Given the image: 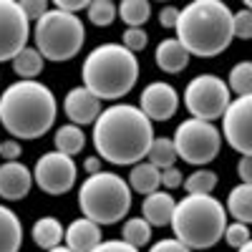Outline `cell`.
<instances>
[{
    "label": "cell",
    "mask_w": 252,
    "mask_h": 252,
    "mask_svg": "<svg viewBox=\"0 0 252 252\" xmlns=\"http://www.w3.org/2000/svg\"><path fill=\"white\" fill-rule=\"evenodd\" d=\"M154 139V124L134 103H111L94 124L96 157L114 166H134L144 161Z\"/></svg>",
    "instance_id": "6da1fadb"
},
{
    "label": "cell",
    "mask_w": 252,
    "mask_h": 252,
    "mask_svg": "<svg viewBox=\"0 0 252 252\" xmlns=\"http://www.w3.org/2000/svg\"><path fill=\"white\" fill-rule=\"evenodd\" d=\"M58 103L53 91L40 81H15L0 96V124L18 141H33L51 131Z\"/></svg>",
    "instance_id": "7a4b0ae2"
},
{
    "label": "cell",
    "mask_w": 252,
    "mask_h": 252,
    "mask_svg": "<svg viewBox=\"0 0 252 252\" xmlns=\"http://www.w3.org/2000/svg\"><path fill=\"white\" fill-rule=\"evenodd\" d=\"M232 10L222 0H192L179 10L174 38L187 48L189 56L217 58L235 40Z\"/></svg>",
    "instance_id": "3957f363"
},
{
    "label": "cell",
    "mask_w": 252,
    "mask_h": 252,
    "mask_svg": "<svg viewBox=\"0 0 252 252\" xmlns=\"http://www.w3.org/2000/svg\"><path fill=\"white\" fill-rule=\"evenodd\" d=\"M81 78L96 98L116 101L131 94L139 81V61L121 43H101L89 51L81 66Z\"/></svg>",
    "instance_id": "277c9868"
},
{
    "label": "cell",
    "mask_w": 252,
    "mask_h": 252,
    "mask_svg": "<svg viewBox=\"0 0 252 252\" xmlns=\"http://www.w3.org/2000/svg\"><path fill=\"white\" fill-rule=\"evenodd\" d=\"M227 209L212 194H187L177 202L172 229L174 237L189 250H209L224 237Z\"/></svg>",
    "instance_id": "5b68a950"
},
{
    "label": "cell",
    "mask_w": 252,
    "mask_h": 252,
    "mask_svg": "<svg viewBox=\"0 0 252 252\" xmlns=\"http://www.w3.org/2000/svg\"><path fill=\"white\" fill-rule=\"evenodd\" d=\"M131 197L134 192L124 177H119L116 172H98L81 182L78 209L83 217L96 222L98 227L119 224L129 215L131 202H134Z\"/></svg>",
    "instance_id": "8992f818"
},
{
    "label": "cell",
    "mask_w": 252,
    "mask_h": 252,
    "mask_svg": "<svg viewBox=\"0 0 252 252\" xmlns=\"http://www.w3.org/2000/svg\"><path fill=\"white\" fill-rule=\"evenodd\" d=\"M33 40L35 51L46 61L63 63L81 53L83 43H86V26L78 15L51 8L43 18L33 23Z\"/></svg>",
    "instance_id": "52a82bcc"
},
{
    "label": "cell",
    "mask_w": 252,
    "mask_h": 252,
    "mask_svg": "<svg viewBox=\"0 0 252 252\" xmlns=\"http://www.w3.org/2000/svg\"><path fill=\"white\" fill-rule=\"evenodd\" d=\"M172 141L177 146L179 159L199 169V166H207L209 161H215L220 157L222 131L217 129L215 124L189 116L174 129Z\"/></svg>",
    "instance_id": "ba28073f"
},
{
    "label": "cell",
    "mask_w": 252,
    "mask_h": 252,
    "mask_svg": "<svg viewBox=\"0 0 252 252\" xmlns=\"http://www.w3.org/2000/svg\"><path fill=\"white\" fill-rule=\"evenodd\" d=\"M184 106L192 114V119L202 121H217L224 116L229 101H232V91H229L227 81L215 73H199L187 83L184 89Z\"/></svg>",
    "instance_id": "9c48e42d"
},
{
    "label": "cell",
    "mask_w": 252,
    "mask_h": 252,
    "mask_svg": "<svg viewBox=\"0 0 252 252\" xmlns=\"http://www.w3.org/2000/svg\"><path fill=\"white\" fill-rule=\"evenodd\" d=\"M76 179H78V166L73 161V157H66L61 152H46L40 154L35 166H33V182L40 192L46 194H53V197H61L71 192L76 187Z\"/></svg>",
    "instance_id": "30bf717a"
},
{
    "label": "cell",
    "mask_w": 252,
    "mask_h": 252,
    "mask_svg": "<svg viewBox=\"0 0 252 252\" xmlns=\"http://www.w3.org/2000/svg\"><path fill=\"white\" fill-rule=\"evenodd\" d=\"M31 20L18 0H0V63L13 61L23 48H28Z\"/></svg>",
    "instance_id": "8fae6325"
},
{
    "label": "cell",
    "mask_w": 252,
    "mask_h": 252,
    "mask_svg": "<svg viewBox=\"0 0 252 252\" xmlns=\"http://www.w3.org/2000/svg\"><path fill=\"white\" fill-rule=\"evenodd\" d=\"M222 141L237 154L252 157V96H235L222 116Z\"/></svg>",
    "instance_id": "7c38bea8"
},
{
    "label": "cell",
    "mask_w": 252,
    "mask_h": 252,
    "mask_svg": "<svg viewBox=\"0 0 252 252\" xmlns=\"http://www.w3.org/2000/svg\"><path fill=\"white\" fill-rule=\"evenodd\" d=\"M139 109L146 114L152 124L154 121H169L179 109V94L172 83L166 81H152L146 83L139 96Z\"/></svg>",
    "instance_id": "4fadbf2b"
},
{
    "label": "cell",
    "mask_w": 252,
    "mask_h": 252,
    "mask_svg": "<svg viewBox=\"0 0 252 252\" xmlns=\"http://www.w3.org/2000/svg\"><path fill=\"white\" fill-rule=\"evenodd\" d=\"M63 111H66L68 121L76 126H94L103 109H101V98H96L86 86H76L63 98Z\"/></svg>",
    "instance_id": "5bb4252c"
},
{
    "label": "cell",
    "mask_w": 252,
    "mask_h": 252,
    "mask_svg": "<svg viewBox=\"0 0 252 252\" xmlns=\"http://www.w3.org/2000/svg\"><path fill=\"white\" fill-rule=\"evenodd\" d=\"M33 169L23 161H3L0 164V199L5 202H18L26 199L33 189Z\"/></svg>",
    "instance_id": "9a60e30c"
},
{
    "label": "cell",
    "mask_w": 252,
    "mask_h": 252,
    "mask_svg": "<svg viewBox=\"0 0 252 252\" xmlns=\"http://www.w3.org/2000/svg\"><path fill=\"white\" fill-rule=\"evenodd\" d=\"M66 247L73 250V252H94L101 242H103V235H101V227L86 217H78L73 220L68 227H66Z\"/></svg>",
    "instance_id": "2e32d148"
},
{
    "label": "cell",
    "mask_w": 252,
    "mask_h": 252,
    "mask_svg": "<svg viewBox=\"0 0 252 252\" xmlns=\"http://www.w3.org/2000/svg\"><path fill=\"white\" fill-rule=\"evenodd\" d=\"M174 209H177V199L172 197V192L159 189V192L144 197V202H141V217L149 222L152 227H166V224H172Z\"/></svg>",
    "instance_id": "e0dca14e"
},
{
    "label": "cell",
    "mask_w": 252,
    "mask_h": 252,
    "mask_svg": "<svg viewBox=\"0 0 252 252\" xmlns=\"http://www.w3.org/2000/svg\"><path fill=\"white\" fill-rule=\"evenodd\" d=\"M189 58H192V56L187 53V48L179 43L177 38H164V40H159V46H157V51H154V61H157L159 71L169 73V76L182 73V71L189 66Z\"/></svg>",
    "instance_id": "ac0fdd59"
},
{
    "label": "cell",
    "mask_w": 252,
    "mask_h": 252,
    "mask_svg": "<svg viewBox=\"0 0 252 252\" xmlns=\"http://www.w3.org/2000/svg\"><path fill=\"white\" fill-rule=\"evenodd\" d=\"M126 182H129L131 192H136L141 197H149V194L159 192V187H161V172L157 169L154 164H149V161L144 159V161H139V164L131 166V172H129V177H126Z\"/></svg>",
    "instance_id": "d6986e66"
},
{
    "label": "cell",
    "mask_w": 252,
    "mask_h": 252,
    "mask_svg": "<svg viewBox=\"0 0 252 252\" xmlns=\"http://www.w3.org/2000/svg\"><path fill=\"white\" fill-rule=\"evenodd\" d=\"M23 224L10 207L0 204V252H20Z\"/></svg>",
    "instance_id": "ffe728a7"
},
{
    "label": "cell",
    "mask_w": 252,
    "mask_h": 252,
    "mask_svg": "<svg viewBox=\"0 0 252 252\" xmlns=\"http://www.w3.org/2000/svg\"><path fill=\"white\" fill-rule=\"evenodd\" d=\"M227 215L232 217L235 222H242V224H252V184H237L229 189L227 194Z\"/></svg>",
    "instance_id": "44dd1931"
},
{
    "label": "cell",
    "mask_w": 252,
    "mask_h": 252,
    "mask_svg": "<svg viewBox=\"0 0 252 252\" xmlns=\"http://www.w3.org/2000/svg\"><path fill=\"white\" fill-rule=\"evenodd\" d=\"M31 237L33 242L40 247V250H53L63 242V237H66V227L61 224V220L56 217H40L33 222V229H31Z\"/></svg>",
    "instance_id": "7402d4cb"
},
{
    "label": "cell",
    "mask_w": 252,
    "mask_h": 252,
    "mask_svg": "<svg viewBox=\"0 0 252 252\" xmlns=\"http://www.w3.org/2000/svg\"><path fill=\"white\" fill-rule=\"evenodd\" d=\"M53 144H56V152L66 154V157H76V154L83 152V146H86V134H83V129L76 124H63L56 129Z\"/></svg>",
    "instance_id": "603a6c76"
},
{
    "label": "cell",
    "mask_w": 252,
    "mask_h": 252,
    "mask_svg": "<svg viewBox=\"0 0 252 252\" xmlns=\"http://www.w3.org/2000/svg\"><path fill=\"white\" fill-rule=\"evenodd\" d=\"M13 71L15 76H20V81H35V76H40V71H43V63L46 58L40 56L35 48H23L13 61Z\"/></svg>",
    "instance_id": "cb8c5ba5"
},
{
    "label": "cell",
    "mask_w": 252,
    "mask_h": 252,
    "mask_svg": "<svg viewBox=\"0 0 252 252\" xmlns=\"http://www.w3.org/2000/svg\"><path fill=\"white\" fill-rule=\"evenodd\" d=\"M177 159H179V154H177V146H174L172 136H157L152 141L149 154H146V161L154 164L159 172L169 169V166H177Z\"/></svg>",
    "instance_id": "d4e9b609"
},
{
    "label": "cell",
    "mask_w": 252,
    "mask_h": 252,
    "mask_svg": "<svg viewBox=\"0 0 252 252\" xmlns=\"http://www.w3.org/2000/svg\"><path fill=\"white\" fill-rule=\"evenodd\" d=\"M152 229L154 227L146 222L144 217H129V220L121 224V240L126 245L141 250V247H146V245L152 242Z\"/></svg>",
    "instance_id": "484cf974"
},
{
    "label": "cell",
    "mask_w": 252,
    "mask_h": 252,
    "mask_svg": "<svg viewBox=\"0 0 252 252\" xmlns=\"http://www.w3.org/2000/svg\"><path fill=\"white\" fill-rule=\"evenodd\" d=\"M119 18L126 23V28H141L152 18V3L149 0H121Z\"/></svg>",
    "instance_id": "4316f807"
},
{
    "label": "cell",
    "mask_w": 252,
    "mask_h": 252,
    "mask_svg": "<svg viewBox=\"0 0 252 252\" xmlns=\"http://www.w3.org/2000/svg\"><path fill=\"white\" fill-rule=\"evenodd\" d=\"M227 86L235 96H252V61H240L229 68Z\"/></svg>",
    "instance_id": "83f0119b"
},
{
    "label": "cell",
    "mask_w": 252,
    "mask_h": 252,
    "mask_svg": "<svg viewBox=\"0 0 252 252\" xmlns=\"http://www.w3.org/2000/svg\"><path fill=\"white\" fill-rule=\"evenodd\" d=\"M217 182H220L217 179V172L199 166V169H194L192 174L184 179V189H187V194H212Z\"/></svg>",
    "instance_id": "f1b7e54d"
},
{
    "label": "cell",
    "mask_w": 252,
    "mask_h": 252,
    "mask_svg": "<svg viewBox=\"0 0 252 252\" xmlns=\"http://www.w3.org/2000/svg\"><path fill=\"white\" fill-rule=\"evenodd\" d=\"M89 23L96 28H109L114 20L119 18V5L114 0H94L89 3Z\"/></svg>",
    "instance_id": "f546056e"
},
{
    "label": "cell",
    "mask_w": 252,
    "mask_h": 252,
    "mask_svg": "<svg viewBox=\"0 0 252 252\" xmlns=\"http://www.w3.org/2000/svg\"><path fill=\"white\" fill-rule=\"evenodd\" d=\"M232 250H240L245 247L250 240H252V232H250V224H242V222H232L224 227V237H222Z\"/></svg>",
    "instance_id": "4dcf8cb0"
},
{
    "label": "cell",
    "mask_w": 252,
    "mask_h": 252,
    "mask_svg": "<svg viewBox=\"0 0 252 252\" xmlns=\"http://www.w3.org/2000/svg\"><path fill=\"white\" fill-rule=\"evenodd\" d=\"M121 46L129 48L136 56V53H141L146 46H149V33H146L144 28H126L121 33Z\"/></svg>",
    "instance_id": "1f68e13d"
},
{
    "label": "cell",
    "mask_w": 252,
    "mask_h": 252,
    "mask_svg": "<svg viewBox=\"0 0 252 252\" xmlns=\"http://www.w3.org/2000/svg\"><path fill=\"white\" fill-rule=\"evenodd\" d=\"M232 33L240 40H250L252 38V10L242 8L232 15Z\"/></svg>",
    "instance_id": "d6a6232c"
},
{
    "label": "cell",
    "mask_w": 252,
    "mask_h": 252,
    "mask_svg": "<svg viewBox=\"0 0 252 252\" xmlns=\"http://www.w3.org/2000/svg\"><path fill=\"white\" fill-rule=\"evenodd\" d=\"M20 8H23V13L28 15V20H33V23L51 10V5L46 3V0H20Z\"/></svg>",
    "instance_id": "836d02e7"
},
{
    "label": "cell",
    "mask_w": 252,
    "mask_h": 252,
    "mask_svg": "<svg viewBox=\"0 0 252 252\" xmlns=\"http://www.w3.org/2000/svg\"><path fill=\"white\" fill-rule=\"evenodd\" d=\"M161 187L166 189V192L184 187V174H182L179 166H169V169H161Z\"/></svg>",
    "instance_id": "e575fe53"
},
{
    "label": "cell",
    "mask_w": 252,
    "mask_h": 252,
    "mask_svg": "<svg viewBox=\"0 0 252 252\" xmlns=\"http://www.w3.org/2000/svg\"><path fill=\"white\" fill-rule=\"evenodd\" d=\"M20 154H23V146L18 139H5L0 144V159L3 161H20Z\"/></svg>",
    "instance_id": "d590c367"
},
{
    "label": "cell",
    "mask_w": 252,
    "mask_h": 252,
    "mask_svg": "<svg viewBox=\"0 0 252 252\" xmlns=\"http://www.w3.org/2000/svg\"><path fill=\"white\" fill-rule=\"evenodd\" d=\"M149 252H192V250H189L187 245H182L177 237H164V240L154 242L149 247Z\"/></svg>",
    "instance_id": "8d00e7d4"
},
{
    "label": "cell",
    "mask_w": 252,
    "mask_h": 252,
    "mask_svg": "<svg viewBox=\"0 0 252 252\" xmlns=\"http://www.w3.org/2000/svg\"><path fill=\"white\" fill-rule=\"evenodd\" d=\"M94 252H141V250H136V247H131V245H126L124 240H103Z\"/></svg>",
    "instance_id": "74e56055"
},
{
    "label": "cell",
    "mask_w": 252,
    "mask_h": 252,
    "mask_svg": "<svg viewBox=\"0 0 252 252\" xmlns=\"http://www.w3.org/2000/svg\"><path fill=\"white\" fill-rule=\"evenodd\" d=\"M53 8L76 15V13H81V10H89V0H56Z\"/></svg>",
    "instance_id": "f35d334b"
},
{
    "label": "cell",
    "mask_w": 252,
    "mask_h": 252,
    "mask_svg": "<svg viewBox=\"0 0 252 252\" xmlns=\"http://www.w3.org/2000/svg\"><path fill=\"white\" fill-rule=\"evenodd\" d=\"M177 20H179V8L164 5V8L159 10V26H161V28H177Z\"/></svg>",
    "instance_id": "ab89813d"
},
{
    "label": "cell",
    "mask_w": 252,
    "mask_h": 252,
    "mask_svg": "<svg viewBox=\"0 0 252 252\" xmlns=\"http://www.w3.org/2000/svg\"><path fill=\"white\" fill-rule=\"evenodd\" d=\"M237 177L242 184H252V157H240L237 161Z\"/></svg>",
    "instance_id": "60d3db41"
},
{
    "label": "cell",
    "mask_w": 252,
    "mask_h": 252,
    "mask_svg": "<svg viewBox=\"0 0 252 252\" xmlns=\"http://www.w3.org/2000/svg\"><path fill=\"white\" fill-rule=\"evenodd\" d=\"M101 164H103L101 157H86V159H83V172H86V177L103 172V169H101Z\"/></svg>",
    "instance_id": "b9f144b4"
},
{
    "label": "cell",
    "mask_w": 252,
    "mask_h": 252,
    "mask_svg": "<svg viewBox=\"0 0 252 252\" xmlns=\"http://www.w3.org/2000/svg\"><path fill=\"white\" fill-rule=\"evenodd\" d=\"M48 252H73V250H68L66 245H58V247H53V250H48Z\"/></svg>",
    "instance_id": "7bdbcfd3"
},
{
    "label": "cell",
    "mask_w": 252,
    "mask_h": 252,
    "mask_svg": "<svg viewBox=\"0 0 252 252\" xmlns=\"http://www.w3.org/2000/svg\"><path fill=\"white\" fill-rule=\"evenodd\" d=\"M237 252H252V240H250V242H247V245H245V247H240V250H237Z\"/></svg>",
    "instance_id": "ee69618b"
},
{
    "label": "cell",
    "mask_w": 252,
    "mask_h": 252,
    "mask_svg": "<svg viewBox=\"0 0 252 252\" xmlns=\"http://www.w3.org/2000/svg\"><path fill=\"white\" fill-rule=\"evenodd\" d=\"M245 8H247V10H252V0H247V3H245Z\"/></svg>",
    "instance_id": "f6af8a7d"
},
{
    "label": "cell",
    "mask_w": 252,
    "mask_h": 252,
    "mask_svg": "<svg viewBox=\"0 0 252 252\" xmlns=\"http://www.w3.org/2000/svg\"><path fill=\"white\" fill-rule=\"evenodd\" d=\"M0 144H3V139H0Z\"/></svg>",
    "instance_id": "bcb514c9"
}]
</instances>
